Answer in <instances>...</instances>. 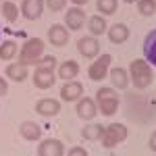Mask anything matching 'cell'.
Masks as SVG:
<instances>
[{
	"label": "cell",
	"instance_id": "obj_1",
	"mask_svg": "<svg viewBox=\"0 0 156 156\" xmlns=\"http://www.w3.org/2000/svg\"><path fill=\"white\" fill-rule=\"evenodd\" d=\"M127 117L137 125H148L156 119V96H148L144 92L135 90L125 96Z\"/></svg>",
	"mask_w": 156,
	"mask_h": 156
},
{
	"label": "cell",
	"instance_id": "obj_23",
	"mask_svg": "<svg viewBox=\"0 0 156 156\" xmlns=\"http://www.w3.org/2000/svg\"><path fill=\"white\" fill-rule=\"evenodd\" d=\"M144 58L152 67H156V29L148 31V36L144 40Z\"/></svg>",
	"mask_w": 156,
	"mask_h": 156
},
{
	"label": "cell",
	"instance_id": "obj_29",
	"mask_svg": "<svg viewBox=\"0 0 156 156\" xmlns=\"http://www.w3.org/2000/svg\"><path fill=\"white\" fill-rule=\"evenodd\" d=\"M67 2L69 0H46V6L52 12H58V11H65L67 9Z\"/></svg>",
	"mask_w": 156,
	"mask_h": 156
},
{
	"label": "cell",
	"instance_id": "obj_25",
	"mask_svg": "<svg viewBox=\"0 0 156 156\" xmlns=\"http://www.w3.org/2000/svg\"><path fill=\"white\" fill-rule=\"evenodd\" d=\"M0 12H2V17H4L9 23H15V21L19 19V15H21V9H19L12 0H4V2L0 4Z\"/></svg>",
	"mask_w": 156,
	"mask_h": 156
},
{
	"label": "cell",
	"instance_id": "obj_5",
	"mask_svg": "<svg viewBox=\"0 0 156 156\" xmlns=\"http://www.w3.org/2000/svg\"><path fill=\"white\" fill-rule=\"evenodd\" d=\"M127 127L123 125V123H110L106 125V129H104V135H102V146H104V150H112V148H117L119 144H123L125 140H127Z\"/></svg>",
	"mask_w": 156,
	"mask_h": 156
},
{
	"label": "cell",
	"instance_id": "obj_22",
	"mask_svg": "<svg viewBox=\"0 0 156 156\" xmlns=\"http://www.w3.org/2000/svg\"><path fill=\"white\" fill-rule=\"evenodd\" d=\"M87 31H90V36H102V34H106L108 31V25H106V19H104V15H92L90 19H87Z\"/></svg>",
	"mask_w": 156,
	"mask_h": 156
},
{
	"label": "cell",
	"instance_id": "obj_26",
	"mask_svg": "<svg viewBox=\"0 0 156 156\" xmlns=\"http://www.w3.org/2000/svg\"><path fill=\"white\" fill-rule=\"evenodd\" d=\"M96 9H98L100 15L110 17V15H115L117 9H119V0H96Z\"/></svg>",
	"mask_w": 156,
	"mask_h": 156
},
{
	"label": "cell",
	"instance_id": "obj_7",
	"mask_svg": "<svg viewBox=\"0 0 156 156\" xmlns=\"http://www.w3.org/2000/svg\"><path fill=\"white\" fill-rule=\"evenodd\" d=\"M65 25L69 31H81L87 25V15H85L83 6H71L65 11Z\"/></svg>",
	"mask_w": 156,
	"mask_h": 156
},
{
	"label": "cell",
	"instance_id": "obj_12",
	"mask_svg": "<svg viewBox=\"0 0 156 156\" xmlns=\"http://www.w3.org/2000/svg\"><path fill=\"white\" fill-rule=\"evenodd\" d=\"M44 6H46V0H21V15L27 21H37L44 12Z\"/></svg>",
	"mask_w": 156,
	"mask_h": 156
},
{
	"label": "cell",
	"instance_id": "obj_8",
	"mask_svg": "<svg viewBox=\"0 0 156 156\" xmlns=\"http://www.w3.org/2000/svg\"><path fill=\"white\" fill-rule=\"evenodd\" d=\"M75 112H77V117L81 121H94L96 119V115L100 112L98 110V104H96V98H90V96H81L77 100V106H75Z\"/></svg>",
	"mask_w": 156,
	"mask_h": 156
},
{
	"label": "cell",
	"instance_id": "obj_33",
	"mask_svg": "<svg viewBox=\"0 0 156 156\" xmlns=\"http://www.w3.org/2000/svg\"><path fill=\"white\" fill-rule=\"evenodd\" d=\"M69 2H73V6H85L90 0H69Z\"/></svg>",
	"mask_w": 156,
	"mask_h": 156
},
{
	"label": "cell",
	"instance_id": "obj_28",
	"mask_svg": "<svg viewBox=\"0 0 156 156\" xmlns=\"http://www.w3.org/2000/svg\"><path fill=\"white\" fill-rule=\"evenodd\" d=\"M36 67H42V69H52V71H54V69L58 67V62H56V58H54L52 54H44Z\"/></svg>",
	"mask_w": 156,
	"mask_h": 156
},
{
	"label": "cell",
	"instance_id": "obj_11",
	"mask_svg": "<svg viewBox=\"0 0 156 156\" xmlns=\"http://www.w3.org/2000/svg\"><path fill=\"white\" fill-rule=\"evenodd\" d=\"M65 154H67L65 144L56 137H46L37 146V156H65Z\"/></svg>",
	"mask_w": 156,
	"mask_h": 156
},
{
	"label": "cell",
	"instance_id": "obj_3",
	"mask_svg": "<svg viewBox=\"0 0 156 156\" xmlns=\"http://www.w3.org/2000/svg\"><path fill=\"white\" fill-rule=\"evenodd\" d=\"M96 104H98V110H100L104 117H112V115H117V110L121 108L119 90H115L112 85L98 87V92H96Z\"/></svg>",
	"mask_w": 156,
	"mask_h": 156
},
{
	"label": "cell",
	"instance_id": "obj_14",
	"mask_svg": "<svg viewBox=\"0 0 156 156\" xmlns=\"http://www.w3.org/2000/svg\"><path fill=\"white\" fill-rule=\"evenodd\" d=\"M48 42L54 46V48H62L69 44V29L67 25H60V23H54L48 27Z\"/></svg>",
	"mask_w": 156,
	"mask_h": 156
},
{
	"label": "cell",
	"instance_id": "obj_17",
	"mask_svg": "<svg viewBox=\"0 0 156 156\" xmlns=\"http://www.w3.org/2000/svg\"><path fill=\"white\" fill-rule=\"evenodd\" d=\"M4 73H6V79L15 81V83H23L27 79V75H29L27 65H23V62H9L4 67Z\"/></svg>",
	"mask_w": 156,
	"mask_h": 156
},
{
	"label": "cell",
	"instance_id": "obj_31",
	"mask_svg": "<svg viewBox=\"0 0 156 156\" xmlns=\"http://www.w3.org/2000/svg\"><path fill=\"white\" fill-rule=\"evenodd\" d=\"M9 94V83H6V77H0V98Z\"/></svg>",
	"mask_w": 156,
	"mask_h": 156
},
{
	"label": "cell",
	"instance_id": "obj_24",
	"mask_svg": "<svg viewBox=\"0 0 156 156\" xmlns=\"http://www.w3.org/2000/svg\"><path fill=\"white\" fill-rule=\"evenodd\" d=\"M19 56V44L15 40H4L0 42V60H9L11 62L12 58Z\"/></svg>",
	"mask_w": 156,
	"mask_h": 156
},
{
	"label": "cell",
	"instance_id": "obj_13",
	"mask_svg": "<svg viewBox=\"0 0 156 156\" xmlns=\"http://www.w3.org/2000/svg\"><path fill=\"white\" fill-rule=\"evenodd\" d=\"M108 79H110V85L119 92H125L129 85H131V79H129V71L123 69V67H110L108 71Z\"/></svg>",
	"mask_w": 156,
	"mask_h": 156
},
{
	"label": "cell",
	"instance_id": "obj_36",
	"mask_svg": "<svg viewBox=\"0 0 156 156\" xmlns=\"http://www.w3.org/2000/svg\"><path fill=\"white\" fill-rule=\"evenodd\" d=\"M0 36H2V31H0Z\"/></svg>",
	"mask_w": 156,
	"mask_h": 156
},
{
	"label": "cell",
	"instance_id": "obj_35",
	"mask_svg": "<svg viewBox=\"0 0 156 156\" xmlns=\"http://www.w3.org/2000/svg\"><path fill=\"white\" fill-rule=\"evenodd\" d=\"M2 2H4V0H0V4H2Z\"/></svg>",
	"mask_w": 156,
	"mask_h": 156
},
{
	"label": "cell",
	"instance_id": "obj_2",
	"mask_svg": "<svg viewBox=\"0 0 156 156\" xmlns=\"http://www.w3.org/2000/svg\"><path fill=\"white\" fill-rule=\"evenodd\" d=\"M129 79H131V85L140 92H146L152 81H154V71H152V65L146 58H135L131 60L129 65Z\"/></svg>",
	"mask_w": 156,
	"mask_h": 156
},
{
	"label": "cell",
	"instance_id": "obj_30",
	"mask_svg": "<svg viewBox=\"0 0 156 156\" xmlns=\"http://www.w3.org/2000/svg\"><path fill=\"white\" fill-rule=\"evenodd\" d=\"M65 156H90V154H87V150H85L83 146H73L71 150H67Z\"/></svg>",
	"mask_w": 156,
	"mask_h": 156
},
{
	"label": "cell",
	"instance_id": "obj_21",
	"mask_svg": "<svg viewBox=\"0 0 156 156\" xmlns=\"http://www.w3.org/2000/svg\"><path fill=\"white\" fill-rule=\"evenodd\" d=\"M19 133L25 142H40L42 137V127L37 125L36 121H23L19 125Z\"/></svg>",
	"mask_w": 156,
	"mask_h": 156
},
{
	"label": "cell",
	"instance_id": "obj_20",
	"mask_svg": "<svg viewBox=\"0 0 156 156\" xmlns=\"http://www.w3.org/2000/svg\"><path fill=\"white\" fill-rule=\"evenodd\" d=\"M106 37L110 44H125L129 40V27L125 23H115L108 27L106 31Z\"/></svg>",
	"mask_w": 156,
	"mask_h": 156
},
{
	"label": "cell",
	"instance_id": "obj_19",
	"mask_svg": "<svg viewBox=\"0 0 156 156\" xmlns=\"http://www.w3.org/2000/svg\"><path fill=\"white\" fill-rule=\"evenodd\" d=\"M104 125H100L96 121H87L81 129V137L85 142H102V135H104Z\"/></svg>",
	"mask_w": 156,
	"mask_h": 156
},
{
	"label": "cell",
	"instance_id": "obj_34",
	"mask_svg": "<svg viewBox=\"0 0 156 156\" xmlns=\"http://www.w3.org/2000/svg\"><path fill=\"white\" fill-rule=\"evenodd\" d=\"M125 4H133V2H137V0H123Z\"/></svg>",
	"mask_w": 156,
	"mask_h": 156
},
{
	"label": "cell",
	"instance_id": "obj_16",
	"mask_svg": "<svg viewBox=\"0 0 156 156\" xmlns=\"http://www.w3.org/2000/svg\"><path fill=\"white\" fill-rule=\"evenodd\" d=\"M34 85H36L37 90H50L54 81H56V73L52 71V69H42V67H36V71H34Z\"/></svg>",
	"mask_w": 156,
	"mask_h": 156
},
{
	"label": "cell",
	"instance_id": "obj_18",
	"mask_svg": "<svg viewBox=\"0 0 156 156\" xmlns=\"http://www.w3.org/2000/svg\"><path fill=\"white\" fill-rule=\"evenodd\" d=\"M79 65H77V60H62L58 67H56V75H58L62 81H71V79H77V75H79Z\"/></svg>",
	"mask_w": 156,
	"mask_h": 156
},
{
	"label": "cell",
	"instance_id": "obj_10",
	"mask_svg": "<svg viewBox=\"0 0 156 156\" xmlns=\"http://www.w3.org/2000/svg\"><path fill=\"white\" fill-rule=\"evenodd\" d=\"M60 102H77L79 98L83 96V83L77 81V79H71L67 83L60 85Z\"/></svg>",
	"mask_w": 156,
	"mask_h": 156
},
{
	"label": "cell",
	"instance_id": "obj_27",
	"mask_svg": "<svg viewBox=\"0 0 156 156\" xmlns=\"http://www.w3.org/2000/svg\"><path fill=\"white\" fill-rule=\"evenodd\" d=\"M137 12L142 17H154L156 15V0H137Z\"/></svg>",
	"mask_w": 156,
	"mask_h": 156
},
{
	"label": "cell",
	"instance_id": "obj_32",
	"mask_svg": "<svg viewBox=\"0 0 156 156\" xmlns=\"http://www.w3.org/2000/svg\"><path fill=\"white\" fill-rule=\"evenodd\" d=\"M148 148H150L152 152H156V131L150 133V137H148Z\"/></svg>",
	"mask_w": 156,
	"mask_h": 156
},
{
	"label": "cell",
	"instance_id": "obj_15",
	"mask_svg": "<svg viewBox=\"0 0 156 156\" xmlns=\"http://www.w3.org/2000/svg\"><path fill=\"white\" fill-rule=\"evenodd\" d=\"M36 112L44 119H52L60 112V100L56 98H42L36 102Z\"/></svg>",
	"mask_w": 156,
	"mask_h": 156
},
{
	"label": "cell",
	"instance_id": "obj_9",
	"mask_svg": "<svg viewBox=\"0 0 156 156\" xmlns=\"http://www.w3.org/2000/svg\"><path fill=\"white\" fill-rule=\"evenodd\" d=\"M77 50L83 58L94 60L100 56V42H98L96 36H83L77 40Z\"/></svg>",
	"mask_w": 156,
	"mask_h": 156
},
{
	"label": "cell",
	"instance_id": "obj_6",
	"mask_svg": "<svg viewBox=\"0 0 156 156\" xmlns=\"http://www.w3.org/2000/svg\"><path fill=\"white\" fill-rule=\"evenodd\" d=\"M110 67H112V56L110 54H100L98 58L92 60V65L87 67V77L92 79V81H104L106 79L108 71H110Z\"/></svg>",
	"mask_w": 156,
	"mask_h": 156
},
{
	"label": "cell",
	"instance_id": "obj_4",
	"mask_svg": "<svg viewBox=\"0 0 156 156\" xmlns=\"http://www.w3.org/2000/svg\"><path fill=\"white\" fill-rule=\"evenodd\" d=\"M44 50H46L44 40H40V37H27L23 42V46L19 48V56H17V58H19V62L31 67V65H37L40 58L46 54Z\"/></svg>",
	"mask_w": 156,
	"mask_h": 156
}]
</instances>
